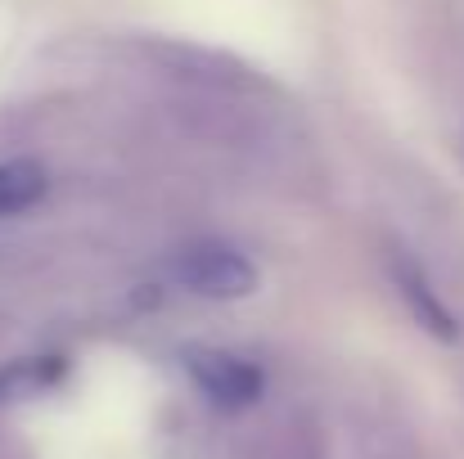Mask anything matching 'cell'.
Segmentation results:
<instances>
[{
    "label": "cell",
    "instance_id": "obj_1",
    "mask_svg": "<svg viewBox=\"0 0 464 459\" xmlns=\"http://www.w3.org/2000/svg\"><path fill=\"white\" fill-rule=\"evenodd\" d=\"M171 275L185 293L203 302H239L257 289V266L221 239H194L171 257Z\"/></svg>",
    "mask_w": 464,
    "mask_h": 459
},
{
    "label": "cell",
    "instance_id": "obj_2",
    "mask_svg": "<svg viewBox=\"0 0 464 459\" xmlns=\"http://www.w3.org/2000/svg\"><path fill=\"white\" fill-rule=\"evenodd\" d=\"M185 369L198 383V392L221 406V410H244L262 397V369L235 351L221 347H189L185 351Z\"/></svg>",
    "mask_w": 464,
    "mask_h": 459
},
{
    "label": "cell",
    "instance_id": "obj_3",
    "mask_svg": "<svg viewBox=\"0 0 464 459\" xmlns=\"http://www.w3.org/2000/svg\"><path fill=\"white\" fill-rule=\"evenodd\" d=\"M388 266H392V284H397L401 302L411 306V315H415L429 333H438V338H456V315H451L447 302L438 298V289L429 284V275H424L411 257H401V253H392Z\"/></svg>",
    "mask_w": 464,
    "mask_h": 459
},
{
    "label": "cell",
    "instance_id": "obj_4",
    "mask_svg": "<svg viewBox=\"0 0 464 459\" xmlns=\"http://www.w3.org/2000/svg\"><path fill=\"white\" fill-rule=\"evenodd\" d=\"M45 198V167L32 158L0 162V216H18Z\"/></svg>",
    "mask_w": 464,
    "mask_h": 459
}]
</instances>
